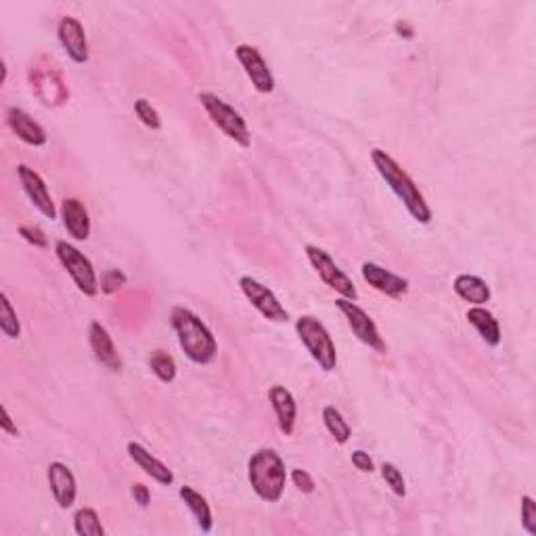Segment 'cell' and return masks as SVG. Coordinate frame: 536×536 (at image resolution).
Listing matches in <instances>:
<instances>
[{
  "label": "cell",
  "instance_id": "27",
  "mask_svg": "<svg viewBox=\"0 0 536 536\" xmlns=\"http://www.w3.org/2000/svg\"><path fill=\"white\" fill-rule=\"evenodd\" d=\"M379 474H382L384 482L390 486V490L394 495L405 499L407 497V482H405V476H402V471L397 468V465L386 461L382 463V468H379Z\"/></svg>",
  "mask_w": 536,
  "mask_h": 536
},
{
  "label": "cell",
  "instance_id": "35",
  "mask_svg": "<svg viewBox=\"0 0 536 536\" xmlns=\"http://www.w3.org/2000/svg\"><path fill=\"white\" fill-rule=\"evenodd\" d=\"M3 432L9 434V436H19V429L15 423H13V417L9 413V408L3 407Z\"/></svg>",
  "mask_w": 536,
  "mask_h": 536
},
{
  "label": "cell",
  "instance_id": "22",
  "mask_svg": "<svg viewBox=\"0 0 536 536\" xmlns=\"http://www.w3.org/2000/svg\"><path fill=\"white\" fill-rule=\"evenodd\" d=\"M179 495L182 499V503L187 505V510L191 511V516L195 518L197 528H200L203 534H210L211 528H214V516H211V510L206 497L187 484L180 486Z\"/></svg>",
  "mask_w": 536,
  "mask_h": 536
},
{
  "label": "cell",
  "instance_id": "4",
  "mask_svg": "<svg viewBox=\"0 0 536 536\" xmlns=\"http://www.w3.org/2000/svg\"><path fill=\"white\" fill-rule=\"evenodd\" d=\"M197 101L206 111L211 124L221 130L224 137L235 140V143L242 147V149H250L252 147V132L250 126L245 122V118L239 114V111L229 105L224 98H221L214 93H200L197 95Z\"/></svg>",
  "mask_w": 536,
  "mask_h": 536
},
{
  "label": "cell",
  "instance_id": "23",
  "mask_svg": "<svg viewBox=\"0 0 536 536\" xmlns=\"http://www.w3.org/2000/svg\"><path fill=\"white\" fill-rule=\"evenodd\" d=\"M323 423H325L327 432L334 436V440L337 444H345L352 438V428L350 423L344 419V415L340 408H335L334 405H325L323 407Z\"/></svg>",
  "mask_w": 536,
  "mask_h": 536
},
{
  "label": "cell",
  "instance_id": "29",
  "mask_svg": "<svg viewBox=\"0 0 536 536\" xmlns=\"http://www.w3.org/2000/svg\"><path fill=\"white\" fill-rule=\"evenodd\" d=\"M126 281H129V277L119 271V268H108V271L101 273V279H98V287H101L103 294H116L119 292L126 285Z\"/></svg>",
  "mask_w": 536,
  "mask_h": 536
},
{
  "label": "cell",
  "instance_id": "16",
  "mask_svg": "<svg viewBox=\"0 0 536 536\" xmlns=\"http://www.w3.org/2000/svg\"><path fill=\"white\" fill-rule=\"evenodd\" d=\"M126 453L132 459V463L143 471L145 476H149L153 482H158L160 486H172L174 484V474L172 469L168 468L164 461H160L158 457L151 455L143 444L137 440H130L126 444Z\"/></svg>",
  "mask_w": 536,
  "mask_h": 536
},
{
  "label": "cell",
  "instance_id": "19",
  "mask_svg": "<svg viewBox=\"0 0 536 536\" xmlns=\"http://www.w3.org/2000/svg\"><path fill=\"white\" fill-rule=\"evenodd\" d=\"M268 400H271L281 434L294 436L295 421H298V402H295L294 394L285 386H273L268 390Z\"/></svg>",
  "mask_w": 536,
  "mask_h": 536
},
{
  "label": "cell",
  "instance_id": "25",
  "mask_svg": "<svg viewBox=\"0 0 536 536\" xmlns=\"http://www.w3.org/2000/svg\"><path fill=\"white\" fill-rule=\"evenodd\" d=\"M0 331H3L9 340H19L21 335L19 316L6 294H0Z\"/></svg>",
  "mask_w": 536,
  "mask_h": 536
},
{
  "label": "cell",
  "instance_id": "20",
  "mask_svg": "<svg viewBox=\"0 0 536 536\" xmlns=\"http://www.w3.org/2000/svg\"><path fill=\"white\" fill-rule=\"evenodd\" d=\"M453 292L471 306H484L486 302H490L492 298L490 285L486 283L482 277H478V274H469V273L457 274L453 281Z\"/></svg>",
  "mask_w": 536,
  "mask_h": 536
},
{
  "label": "cell",
  "instance_id": "5",
  "mask_svg": "<svg viewBox=\"0 0 536 536\" xmlns=\"http://www.w3.org/2000/svg\"><path fill=\"white\" fill-rule=\"evenodd\" d=\"M295 334H298L302 345H304L310 358L321 366L325 373L335 371L337 350L329 329L313 314H302L295 321Z\"/></svg>",
  "mask_w": 536,
  "mask_h": 536
},
{
  "label": "cell",
  "instance_id": "36",
  "mask_svg": "<svg viewBox=\"0 0 536 536\" xmlns=\"http://www.w3.org/2000/svg\"><path fill=\"white\" fill-rule=\"evenodd\" d=\"M394 30L398 32V36H405V38H413L415 36V27L408 24L407 19H398L397 24H394Z\"/></svg>",
  "mask_w": 536,
  "mask_h": 536
},
{
  "label": "cell",
  "instance_id": "32",
  "mask_svg": "<svg viewBox=\"0 0 536 536\" xmlns=\"http://www.w3.org/2000/svg\"><path fill=\"white\" fill-rule=\"evenodd\" d=\"M289 478H292L295 489H298L300 492H304V495H310V492H314V489H316L313 476H310L306 469H294L292 474H289Z\"/></svg>",
  "mask_w": 536,
  "mask_h": 536
},
{
  "label": "cell",
  "instance_id": "9",
  "mask_svg": "<svg viewBox=\"0 0 536 536\" xmlns=\"http://www.w3.org/2000/svg\"><path fill=\"white\" fill-rule=\"evenodd\" d=\"M239 289H242V294L245 295V300H248L250 304L256 308L266 321L287 323L289 313L285 310V306L281 304L279 298L274 295V292L271 287H266L264 283H260L258 279L250 277V274H243V277L239 279Z\"/></svg>",
  "mask_w": 536,
  "mask_h": 536
},
{
  "label": "cell",
  "instance_id": "3",
  "mask_svg": "<svg viewBox=\"0 0 536 536\" xmlns=\"http://www.w3.org/2000/svg\"><path fill=\"white\" fill-rule=\"evenodd\" d=\"M248 479L258 499L264 503H279L287 484L285 461L274 448H260L248 461Z\"/></svg>",
  "mask_w": 536,
  "mask_h": 536
},
{
  "label": "cell",
  "instance_id": "33",
  "mask_svg": "<svg viewBox=\"0 0 536 536\" xmlns=\"http://www.w3.org/2000/svg\"><path fill=\"white\" fill-rule=\"evenodd\" d=\"M350 459H352V465H355L358 471H363V474H373V471H376V463H373L371 455L366 453V450H361V448L352 450Z\"/></svg>",
  "mask_w": 536,
  "mask_h": 536
},
{
  "label": "cell",
  "instance_id": "21",
  "mask_svg": "<svg viewBox=\"0 0 536 536\" xmlns=\"http://www.w3.org/2000/svg\"><path fill=\"white\" fill-rule=\"evenodd\" d=\"M465 319L471 327L478 331V335L482 337V342L490 348H497L500 345V340H503V334H500V325L495 319V314L490 313L489 308L484 306H471L468 313H465Z\"/></svg>",
  "mask_w": 536,
  "mask_h": 536
},
{
  "label": "cell",
  "instance_id": "28",
  "mask_svg": "<svg viewBox=\"0 0 536 536\" xmlns=\"http://www.w3.org/2000/svg\"><path fill=\"white\" fill-rule=\"evenodd\" d=\"M134 114H137V118L147 126V129H151V130L161 129V118L158 114V109H155L153 105L147 101V98L140 97V98H137V101H134Z\"/></svg>",
  "mask_w": 536,
  "mask_h": 536
},
{
  "label": "cell",
  "instance_id": "12",
  "mask_svg": "<svg viewBox=\"0 0 536 536\" xmlns=\"http://www.w3.org/2000/svg\"><path fill=\"white\" fill-rule=\"evenodd\" d=\"M57 38H59L61 48L74 63H77V66L88 63L90 53H88L87 32H84V26L76 17L66 15L59 19Z\"/></svg>",
  "mask_w": 536,
  "mask_h": 536
},
{
  "label": "cell",
  "instance_id": "17",
  "mask_svg": "<svg viewBox=\"0 0 536 536\" xmlns=\"http://www.w3.org/2000/svg\"><path fill=\"white\" fill-rule=\"evenodd\" d=\"M88 344L90 350L97 358L98 365H103L105 369L119 373L122 371V358L118 355V348L114 344V337L109 335V331L98 321H93L88 327Z\"/></svg>",
  "mask_w": 536,
  "mask_h": 536
},
{
  "label": "cell",
  "instance_id": "24",
  "mask_svg": "<svg viewBox=\"0 0 536 536\" xmlns=\"http://www.w3.org/2000/svg\"><path fill=\"white\" fill-rule=\"evenodd\" d=\"M74 532L77 536H103L105 528L93 507H82L74 516Z\"/></svg>",
  "mask_w": 536,
  "mask_h": 536
},
{
  "label": "cell",
  "instance_id": "6",
  "mask_svg": "<svg viewBox=\"0 0 536 536\" xmlns=\"http://www.w3.org/2000/svg\"><path fill=\"white\" fill-rule=\"evenodd\" d=\"M55 253H57V260L61 266L66 268V273L72 277L77 292L87 295V298H95V295L101 292L93 263H90V258L84 256L74 243L66 242V239H59V242L55 243Z\"/></svg>",
  "mask_w": 536,
  "mask_h": 536
},
{
  "label": "cell",
  "instance_id": "37",
  "mask_svg": "<svg viewBox=\"0 0 536 536\" xmlns=\"http://www.w3.org/2000/svg\"><path fill=\"white\" fill-rule=\"evenodd\" d=\"M0 67H3V84H5L6 82V74H9V69H6V63L5 61L0 63Z\"/></svg>",
  "mask_w": 536,
  "mask_h": 536
},
{
  "label": "cell",
  "instance_id": "15",
  "mask_svg": "<svg viewBox=\"0 0 536 536\" xmlns=\"http://www.w3.org/2000/svg\"><path fill=\"white\" fill-rule=\"evenodd\" d=\"M6 126H9L11 132L21 140V143L30 147H45L48 143V134L45 126L36 122L26 109L13 108L6 109Z\"/></svg>",
  "mask_w": 536,
  "mask_h": 536
},
{
  "label": "cell",
  "instance_id": "10",
  "mask_svg": "<svg viewBox=\"0 0 536 536\" xmlns=\"http://www.w3.org/2000/svg\"><path fill=\"white\" fill-rule=\"evenodd\" d=\"M235 57L242 63L245 76L250 77L252 87L258 90L260 95H271L274 93V76L264 61L263 53L252 45H237L235 46Z\"/></svg>",
  "mask_w": 536,
  "mask_h": 536
},
{
  "label": "cell",
  "instance_id": "26",
  "mask_svg": "<svg viewBox=\"0 0 536 536\" xmlns=\"http://www.w3.org/2000/svg\"><path fill=\"white\" fill-rule=\"evenodd\" d=\"M149 366H151L153 376L158 377L161 384H172L176 379V373H179L174 358L164 350L153 352V355L149 356Z\"/></svg>",
  "mask_w": 536,
  "mask_h": 536
},
{
  "label": "cell",
  "instance_id": "8",
  "mask_svg": "<svg viewBox=\"0 0 536 536\" xmlns=\"http://www.w3.org/2000/svg\"><path fill=\"white\" fill-rule=\"evenodd\" d=\"M335 306L345 316V323H348V327L352 329V334L356 335L358 342H363L366 348L377 352V355H386L387 344L382 334H379L377 323L371 319V314L366 313L365 308L358 306L356 302L345 298H337Z\"/></svg>",
  "mask_w": 536,
  "mask_h": 536
},
{
  "label": "cell",
  "instance_id": "14",
  "mask_svg": "<svg viewBox=\"0 0 536 536\" xmlns=\"http://www.w3.org/2000/svg\"><path fill=\"white\" fill-rule=\"evenodd\" d=\"M46 479L51 486L55 503L59 505V510H69L76 503L77 497V482L74 471L67 468L66 463L53 461L46 468Z\"/></svg>",
  "mask_w": 536,
  "mask_h": 536
},
{
  "label": "cell",
  "instance_id": "2",
  "mask_svg": "<svg viewBox=\"0 0 536 536\" xmlns=\"http://www.w3.org/2000/svg\"><path fill=\"white\" fill-rule=\"evenodd\" d=\"M371 161L373 168L382 176L386 185L390 187V191L398 197V201H402V206L411 214L413 221L419 224L432 222V208L428 206L426 197L419 191V187L415 185V180L408 176L407 170H402L398 161L384 149H373Z\"/></svg>",
  "mask_w": 536,
  "mask_h": 536
},
{
  "label": "cell",
  "instance_id": "31",
  "mask_svg": "<svg viewBox=\"0 0 536 536\" xmlns=\"http://www.w3.org/2000/svg\"><path fill=\"white\" fill-rule=\"evenodd\" d=\"M19 235L24 237L27 243L34 245V248H38V250H46L48 248V239L45 235V231H42L40 227H36V224H21Z\"/></svg>",
  "mask_w": 536,
  "mask_h": 536
},
{
  "label": "cell",
  "instance_id": "18",
  "mask_svg": "<svg viewBox=\"0 0 536 536\" xmlns=\"http://www.w3.org/2000/svg\"><path fill=\"white\" fill-rule=\"evenodd\" d=\"M59 214L67 235L72 237L74 242H87L90 237V231H93L87 206H84L77 197H66V200L61 201Z\"/></svg>",
  "mask_w": 536,
  "mask_h": 536
},
{
  "label": "cell",
  "instance_id": "1",
  "mask_svg": "<svg viewBox=\"0 0 536 536\" xmlns=\"http://www.w3.org/2000/svg\"><path fill=\"white\" fill-rule=\"evenodd\" d=\"M170 325L180 350L193 365L206 366L216 361L218 342L200 314H195L191 308L174 306L170 313Z\"/></svg>",
  "mask_w": 536,
  "mask_h": 536
},
{
  "label": "cell",
  "instance_id": "7",
  "mask_svg": "<svg viewBox=\"0 0 536 536\" xmlns=\"http://www.w3.org/2000/svg\"><path fill=\"white\" fill-rule=\"evenodd\" d=\"M304 253H306L310 266L314 268V273L319 274V279L323 281V283L329 285L335 294H340V298L352 300V302L358 300V289L355 285V281H352L348 274H345L342 268L337 266L335 260L331 258L325 250L319 248V245L308 243L304 248Z\"/></svg>",
  "mask_w": 536,
  "mask_h": 536
},
{
  "label": "cell",
  "instance_id": "34",
  "mask_svg": "<svg viewBox=\"0 0 536 536\" xmlns=\"http://www.w3.org/2000/svg\"><path fill=\"white\" fill-rule=\"evenodd\" d=\"M130 495L134 499V503H137L139 507H143V510H147V507H149V503H151V490L147 489L145 484H140V482L132 484L130 486Z\"/></svg>",
  "mask_w": 536,
  "mask_h": 536
},
{
  "label": "cell",
  "instance_id": "13",
  "mask_svg": "<svg viewBox=\"0 0 536 536\" xmlns=\"http://www.w3.org/2000/svg\"><path fill=\"white\" fill-rule=\"evenodd\" d=\"M361 274H363L365 283H369L373 289H376V292L384 294L392 300L405 298V295L408 294V289H411L408 279L400 277V274L387 271V268L379 266L376 263H363Z\"/></svg>",
  "mask_w": 536,
  "mask_h": 536
},
{
  "label": "cell",
  "instance_id": "11",
  "mask_svg": "<svg viewBox=\"0 0 536 536\" xmlns=\"http://www.w3.org/2000/svg\"><path fill=\"white\" fill-rule=\"evenodd\" d=\"M17 179L32 206L36 208L42 216L48 218V221H55V218H57V208H55V201L45 179L27 164L17 166Z\"/></svg>",
  "mask_w": 536,
  "mask_h": 536
},
{
  "label": "cell",
  "instance_id": "30",
  "mask_svg": "<svg viewBox=\"0 0 536 536\" xmlns=\"http://www.w3.org/2000/svg\"><path fill=\"white\" fill-rule=\"evenodd\" d=\"M520 513H521V528L536 536V500L531 495H524L520 499Z\"/></svg>",
  "mask_w": 536,
  "mask_h": 536
}]
</instances>
